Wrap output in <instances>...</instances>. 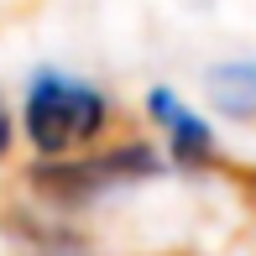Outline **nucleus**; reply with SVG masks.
I'll return each instance as SVG.
<instances>
[{
	"label": "nucleus",
	"mask_w": 256,
	"mask_h": 256,
	"mask_svg": "<svg viewBox=\"0 0 256 256\" xmlns=\"http://www.w3.org/2000/svg\"><path fill=\"white\" fill-rule=\"evenodd\" d=\"M110 104L94 84L84 78H68V74H37L26 89V136L37 152H68V146L100 136Z\"/></svg>",
	"instance_id": "nucleus-1"
},
{
	"label": "nucleus",
	"mask_w": 256,
	"mask_h": 256,
	"mask_svg": "<svg viewBox=\"0 0 256 256\" xmlns=\"http://www.w3.org/2000/svg\"><path fill=\"white\" fill-rule=\"evenodd\" d=\"M152 172H157V152L152 146H115V152L89 157V162H42L37 183L48 194H58V199H94L104 188L152 178Z\"/></svg>",
	"instance_id": "nucleus-2"
},
{
	"label": "nucleus",
	"mask_w": 256,
	"mask_h": 256,
	"mask_svg": "<svg viewBox=\"0 0 256 256\" xmlns=\"http://www.w3.org/2000/svg\"><path fill=\"white\" fill-rule=\"evenodd\" d=\"M146 110H152V120L162 126L168 152H172L178 168H204V162L214 157V126H209L204 115H194L172 89H152V94H146Z\"/></svg>",
	"instance_id": "nucleus-3"
},
{
	"label": "nucleus",
	"mask_w": 256,
	"mask_h": 256,
	"mask_svg": "<svg viewBox=\"0 0 256 256\" xmlns=\"http://www.w3.org/2000/svg\"><path fill=\"white\" fill-rule=\"evenodd\" d=\"M209 100H214L220 115L230 120H256V58H230V63H214L204 74Z\"/></svg>",
	"instance_id": "nucleus-4"
},
{
	"label": "nucleus",
	"mask_w": 256,
	"mask_h": 256,
	"mask_svg": "<svg viewBox=\"0 0 256 256\" xmlns=\"http://www.w3.org/2000/svg\"><path fill=\"white\" fill-rule=\"evenodd\" d=\"M6 142H10V115H6V104H0V152H6Z\"/></svg>",
	"instance_id": "nucleus-5"
}]
</instances>
